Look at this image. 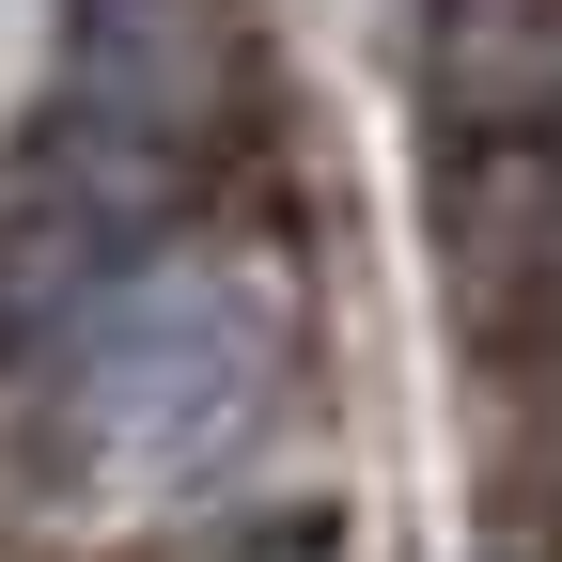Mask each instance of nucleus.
<instances>
[{
    "mask_svg": "<svg viewBox=\"0 0 562 562\" xmlns=\"http://www.w3.org/2000/svg\"><path fill=\"white\" fill-rule=\"evenodd\" d=\"M266 375H281V344H266L250 281H220V266L125 281L47 375V484L63 501H188L266 422Z\"/></svg>",
    "mask_w": 562,
    "mask_h": 562,
    "instance_id": "obj_1",
    "label": "nucleus"
}]
</instances>
